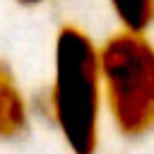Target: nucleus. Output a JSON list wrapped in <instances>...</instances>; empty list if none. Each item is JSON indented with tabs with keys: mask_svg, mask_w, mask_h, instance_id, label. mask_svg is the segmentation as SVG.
<instances>
[{
	"mask_svg": "<svg viewBox=\"0 0 154 154\" xmlns=\"http://www.w3.org/2000/svg\"><path fill=\"white\" fill-rule=\"evenodd\" d=\"M99 51L77 26L55 38L53 113L75 154H94L99 142Z\"/></svg>",
	"mask_w": 154,
	"mask_h": 154,
	"instance_id": "1",
	"label": "nucleus"
},
{
	"mask_svg": "<svg viewBox=\"0 0 154 154\" xmlns=\"http://www.w3.org/2000/svg\"><path fill=\"white\" fill-rule=\"evenodd\" d=\"M108 106L128 137L144 135L154 123V53L142 34H113L99 53Z\"/></svg>",
	"mask_w": 154,
	"mask_h": 154,
	"instance_id": "2",
	"label": "nucleus"
},
{
	"mask_svg": "<svg viewBox=\"0 0 154 154\" xmlns=\"http://www.w3.org/2000/svg\"><path fill=\"white\" fill-rule=\"evenodd\" d=\"M26 125V106L14 77L0 65V137H14Z\"/></svg>",
	"mask_w": 154,
	"mask_h": 154,
	"instance_id": "3",
	"label": "nucleus"
},
{
	"mask_svg": "<svg viewBox=\"0 0 154 154\" xmlns=\"http://www.w3.org/2000/svg\"><path fill=\"white\" fill-rule=\"evenodd\" d=\"M116 14L125 24V31L142 34L152 19V0H111Z\"/></svg>",
	"mask_w": 154,
	"mask_h": 154,
	"instance_id": "4",
	"label": "nucleus"
},
{
	"mask_svg": "<svg viewBox=\"0 0 154 154\" xmlns=\"http://www.w3.org/2000/svg\"><path fill=\"white\" fill-rule=\"evenodd\" d=\"M19 2H26V5H34V2H41V0H19Z\"/></svg>",
	"mask_w": 154,
	"mask_h": 154,
	"instance_id": "5",
	"label": "nucleus"
}]
</instances>
